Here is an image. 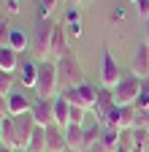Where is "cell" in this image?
Here are the masks:
<instances>
[{"instance_id": "cell-11", "label": "cell", "mask_w": 149, "mask_h": 152, "mask_svg": "<svg viewBox=\"0 0 149 152\" xmlns=\"http://www.w3.org/2000/svg\"><path fill=\"white\" fill-rule=\"evenodd\" d=\"M117 106V101H114V92H111L108 87H100L98 90V101H95V109H92V114L103 122L108 114H111V109Z\"/></svg>"}, {"instance_id": "cell-37", "label": "cell", "mask_w": 149, "mask_h": 152, "mask_svg": "<svg viewBox=\"0 0 149 152\" xmlns=\"http://www.w3.org/2000/svg\"><path fill=\"white\" fill-rule=\"evenodd\" d=\"M0 147H3V144H0Z\"/></svg>"}, {"instance_id": "cell-27", "label": "cell", "mask_w": 149, "mask_h": 152, "mask_svg": "<svg viewBox=\"0 0 149 152\" xmlns=\"http://www.w3.org/2000/svg\"><path fill=\"white\" fill-rule=\"evenodd\" d=\"M71 22H79V11H76V6H68V11H65V25H71Z\"/></svg>"}, {"instance_id": "cell-8", "label": "cell", "mask_w": 149, "mask_h": 152, "mask_svg": "<svg viewBox=\"0 0 149 152\" xmlns=\"http://www.w3.org/2000/svg\"><path fill=\"white\" fill-rule=\"evenodd\" d=\"M33 117L41 128H49L54 125V98H35L33 95Z\"/></svg>"}, {"instance_id": "cell-28", "label": "cell", "mask_w": 149, "mask_h": 152, "mask_svg": "<svg viewBox=\"0 0 149 152\" xmlns=\"http://www.w3.org/2000/svg\"><path fill=\"white\" fill-rule=\"evenodd\" d=\"M19 11H22V8H19V3H16V0H6V14H8V16H16Z\"/></svg>"}, {"instance_id": "cell-4", "label": "cell", "mask_w": 149, "mask_h": 152, "mask_svg": "<svg viewBox=\"0 0 149 152\" xmlns=\"http://www.w3.org/2000/svg\"><path fill=\"white\" fill-rule=\"evenodd\" d=\"M54 19H35V35H33V52L35 57L44 63L49 60V46H52V35H54Z\"/></svg>"}, {"instance_id": "cell-15", "label": "cell", "mask_w": 149, "mask_h": 152, "mask_svg": "<svg viewBox=\"0 0 149 152\" xmlns=\"http://www.w3.org/2000/svg\"><path fill=\"white\" fill-rule=\"evenodd\" d=\"M0 144L19 152V141H16V125H14V117H11V114L3 120V128H0Z\"/></svg>"}, {"instance_id": "cell-5", "label": "cell", "mask_w": 149, "mask_h": 152, "mask_svg": "<svg viewBox=\"0 0 149 152\" xmlns=\"http://www.w3.org/2000/svg\"><path fill=\"white\" fill-rule=\"evenodd\" d=\"M98 90L100 87H92V84H79V87H68V90H63V95H65V101L71 103V106H79V109H87V111H92L95 109V101H98Z\"/></svg>"}, {"instance_id": "cell-21", "label": "cell", "mask_w": 149, "mask_h": 152, "mask_svg": "<svg viewBox=\"0 0 149 152\" xmlns=\"http://www.w3.org/2000/svg\"><path fill=\"white\" fill-rule=\"evenodd\" d=\"M100 144L106 147V152H114V149L119 147V130H117V128H106L103 136H100Z\"/></svg>"}, {"instance_id": "cell-13", "label": "cell", "mask_w": 149, "mask_h": 152, "mask_svg": "<svg viewBox=\"0 0 149 152\" xmlns=\"http://www.w3.org/2000/svg\"><path fill=\"white\" fill-rule=\"evenodd\" d=\"M33 109V98L27 92H22V90H14L11 95H8V114L11 117H19V114H25V111H30Z\"/></svg>"}, {"instance_id": "cell-26", "label": "cell", "mask_w": 149, "mask_h": 152, "mask_svg": "<svg viewBox=\"0 0 149 152\" xmlns=\"http://www.w3.org/2000/svg\"><path fill=\"white\" fill-rule=\"evenodd\" d=\"M136 11H138L144 19H149V0H136Z\"/></svg>"}, {"instance_id": "cell-22", "label": "cell", "mask_w": 149, "mask_h": 152, "mask_svg": "<svg viewBox=\"0 0 149 152\" xmlns=\"http://www.w3.org/2000/svg\"><path fill=\"white\" fill-rule=\"evenodd\" d=\"M63 0H38V19H52V14L60 8Z\"/></svg>"}, {"instance_id": "cell-14", "label": "cell", "mask_w": 149, "mask_h": 152, "mask_svg": "<svg viewBox=\"0 0 149 152\" xmlns=\"http://www.w3.org/2000/svg\"><path fill=\"white\" fill-rule=\"evenodd\" d=\"M35 82H38V63L22 60L19 63V84L25 90H35Z\"/></svg>"}, {"instance_id": "cell-3", "label": "cell", "mask_w": 149, "mask_h": 152, "mask_svg": "<svg viewBox=\"0 0 149 152\" xmlns=\"http://www.w3.org/2000/svg\"><path fill=\"white\" fill-rule=\"evenodd\" d=\"M141 87H144V79H138L136 73H125L122 79L117 82V87L111 90V92H114L117 106H136Z\"/></svg>"}, {"instance_id": "cell-9", "label": "cell", "mask_w": 149, "mask_h": 152, "mask_svg": "<svg viewBox=\"0 0 149 152\" xmlns=\"http://www.w3.org/2000/svg\"><path fill=\"white\" fill-rule=\"evenodd\" d=\"M68 33H65V25H54V35H52V46H49V60L57 63L63 54H68Z\"/></svg>"}, {"instance_id": "cell-10", "label": "cell", "mask_w": 149, "mask_h": 152, "mask_svg": "<svg viewBox=\"0 0 149 152\" xmlns=\"http://www.w3.org/2000/svg\"><path fill=\"white\" fill-rule=\"evenodd\" d=\"M68 149V139H65V128L63 125H49L46 128V152H65Z\"/></svg>"}, {"instance_id": "cell-30", "label": "cell", "mask_w": 149, "mask_h": 152, "mask_svg": "<svg viewBox=\"0 0 149 152\" xmlns=\"http://www.w3.org/2000/svg\"><path fill=\"white\" fill-rule=\"evenodd\" d=\"M0 114H8V98L0 95Z\"/></svg>"}, {"instance_id": "cell-19", "label": "cell", "mask_w": 149, "mask_h": 152, "mask_svg": "<svg viewBox=\"0 0 149 152\" xmlns=\"http://www.w3.org/2000/svg\"><path fill=\"white\" fill-rule=\"evenodd\" d=\"M8 46H11L16 54H19V52H25V49H27V35H25V30H19V27H11Z\"/></svg>"}, {"instance_id": "cell-12", "label": "cell", "mask_w": 149, "mask_h": 152, "mask_svg": "<svg viewBox=\"0 0 149 152\" xmlns=\"http://www.w3.org/2000/svg\"><path fill=\"white\" fill-rule=\"evenodd\" d=\"M130 73H136L138 79H149V46L146 44L136 46L133 63H130Z\"/></svg>"}, {"instance_id": "cell-16", "label": "cell", "mask_w": 149, "mask_h": 152, "mask_svg": "<svg viewBox=\"0 0 149 152\" xmlns=\"http://www.w3.org/2000/svg\"><path fill=\"white\" fill-rule=\"evenodd\" d=\"M65 139H68V149L87 152V139H84V128L81 125H68L65 128Z\"/></svg>"}, {"instance_id": "cell-36", "label": "cell", "mask_w": 149, "mask_h": 152, "mask_svg": "<svg viewBox=\"0 0 149 152\" xmlns=\"http://www.w3.org/2000/svg\"><path fill=\"white\" fill-rule=\"evenodd\" d=\"M16 3H19V0H16Z\"/></svg>"}, {"instance_id": "cell-6", "label": "cell", "mask_w": 149, "mask_h": 152, "mask_svg": "<svg viewBox=\"0 0 149 152\" xmlns=\"http://www.w3.org/2000/svg\"><path fill=\"white\" fill-rule=\"evenodd\" d=\"M122 71H119V65H117V60H114V54L108 52V46L103 49V68H100V87H108V90H114L117 87V82L122 79Z\"/></svg>"}, {"instance_id": "cell-7", "label": "cell", "mask_w": 149, "mask_h": 152, "mask_svg": "<svg viewBox=\"0 0 149 152\" xmlns=\"http://www.w3.org/2000/svg\"><path fill=\"white\" fill-rule=\"evenodd\" d=\"M14 125H16V141H19V149H27V141L33 139L35 128H38L33 111H25V114H19V117H14Z\"/></svg>"}, {"instance_id": "cell-17", "label": "cell", "mask_w": 149, "mask_h": 152, "mask_svg": "<svg viewBox=\"0 0 149 152\" xmlns=\"http://www.w3.org/2000/svg\"><path fill=\"white\" fill-rule=\"evenodd\" d=\"M19 54H16L11 46H0V71H6V73H14V71H19Z\"/></svg>"}, {"instance_id": "cell-20", "label": "cell", "mask_w": 149, "mask_h": 152, "mask_svg": "<svg viewBox=\"0 0 149 152\" xmlns=\"http://www.w3.org/2000/svg\"><path fill=\"white\" fill-rule=\"evenodd\" d=\"M27 149L30 152H46V128H35V133H33V139L27 141Z\"/></svg>"}, {"instance_id": "cell-34", "label": "cell", "mask_w": 149, "mask_h": 152, "mask_svg": "<svg viewBox=\"0 0 149 152\" xmlns=\"http://www.w3.org/2000/svg\"><path fill=\"white\" fill-rule=\"evenodd\" d=\"M19 152H30V149H19Z\"/></svg>"}, {"instance_id": "cell-35", "label": "cell", "mask_w": 149, "mask_h": 152, "mask_svg": "<svg viewBox=\"0 0 149 152\" xmlns=\"http://www.w3.org/2000/svg\"><path fill=\"white\" fill-rule=\"evenodd\" d=\"M130 3H136V0H130Z\"/></svg>"}, {"instance_id": "cell-23", "label": "cell", "mask_w": 149, "mask_h": 152, "mask_svg": "<svg viewBox=\"0 0 149 152\" xmlns=\"http://www.w3.org/2000/svg\"><path fill=\"white\" fill-rule=\"evenodd\" d=\"M14 92V73H6V71H0V95H8Z\"/></svg>"}, {"instance_id": "cell-33", "label": "cell", "mask_w": 149, "mask_h": 152, "mask_svg": "<svg viewBox=\"0 0 149 152\" xmlns=\"http://www.w3.org/2000/svg\"><path fill=\"white\" fill-rule=\"evenodd\" d=\"M65 152H76V149H65Z\"/></svg>"}, {"instance_id": "cell-31", "label": "cell", "mask_w": 149, "mask_h": 152, "mask_svg": "<svg viewBox=\"0 0 149 152\" xmlns=\"http://www.w3.org/2000/svg\"><path fill=\"white\" fill-rule=\"evenodd\" d=\"M144 44L149 46V19H146V25H144Z\"/></svg>"}, {"instance_id": "cell-2", "label": "cell", "mask_w": 149, "mask_h": 152, "mask_svg": "<svg viewBox=\"0 0 149 152\" xmlns=\"http://www.w3.org/2000/svg\"><path fill=\"white\" fill-rule=\"evenodd\" d=\"M35 98H57L60 95V73L54 60L38 63V82H35Z\"/></svg>"}, {"instance_id": "cell-32", "label": "cell", "mask_w": 149, "mask_h": 152, "mask_svg": "<svg viewBox=\"0 0 149 152\" xmlns=\"http://www.w3.org/2000/svg\"><path fill=\"white\" fill-rule=\"evenodd\" d=\"M84 0H68V6H81Z\"/></svg>"}, {"instance_id": "cell-24", "label": "cell", "mask_w": 149, "mask_h": 152, "mask_svg": "<svg viewBox=\"0 0 149 152\" xmlns=\"http://www.w3.org/2000/svg\"><path fill=\"white\" fill-rule=\"evenodd\" d=\"M136 109H141V111H149V79H144V87H141V92H138Z\"/></svg>"}, {"instance_id": "cell-29", "label": "cell", "mask_w": 149, "mask_h": 152, "mask_svg": "<svg viewBox=\"0 0 149 152\" xmlns=\"http://www.w3.org/2000/svg\"><path fill=\"white\" fill-rule=\"evenodd\" d=\"M68 33H71L73 38H79V35H81V22H71V25H68Z\"/></svg>"}, {"instance_id": "cell-1", "label": "cell", "mask_w": 149, "mask_h": 152, "mask_svg": "<svg viewBox=\"0 0 149 152\" xmlns=\"http://www.w3.org/2000/svg\"><path fill=\"white\" fill-rule=\"evenodd\" d=\"M57 73H60V87H63V90L79 87V84L87 82L84 65H81V60H79L76 52H68V54H63L60 60H57Z\"/></svg>"}, {"instance_id": "cell-25", "label": "cell", "mask_w": 149, "mask_h": 152, "mask_svg": "<svg viewBox=\"0 0 149 152\" xmlns=\"http://www.w3.org/2000/svg\"><path fill=\"white\" fill-rule=\"evenodd\" d=\"M87 109H79V106H71V122L68 125H84V120H87Z\"/></svg>"}, {"instance_id": "cell-18", "label": "cell", "mask_w": 149, "mask_h": 152, "mask_svg": "<svg viewBox=\"0 0 149 152\" xmlns=\"http://www.w3.org/2000/svg\"><path fill=\"white\" fill-rule=\"evenodd\" d=\"M54 122L63 125V128H68V122H71V103L65 101L63 92L54 98Z\"/></svg>"}]
</instances>
